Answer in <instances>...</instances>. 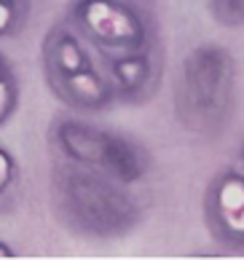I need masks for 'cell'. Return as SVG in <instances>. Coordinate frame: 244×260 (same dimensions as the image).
I'll list each match as a JSON object with an SVG mask.
<instances>
[{"instance_id": "6da1fadb", "label": "cell", "mask_w": 244, "mask_h": 260, "mask_svg": "<svg viewBox=\"0 0 244 260\" xmlns=\"http://www.w3.org/2000/svg\"><path fill=\"white\" fill-rule=\"evenodd\" d=\"M51 204L73 234L89 239H118L142 220L124 182L65 158H56L51 169Z\"/></svg>"}, {"instance_id": "7a4b0ae2", "label": "cell", "mask_w": 244, "mask_h": 260, "mask_svg": "<svg viewBox=\"0 0 244 260\" xmlns=\"http://www.w3.org/2000/svg\"><path fill=\"white\" fill-rule=\"evenodd\" d=\"M236 59L220 43H199L182 56L174 78V115L185 132L215 137L233 113Z\"/></svg>"}, {"instance_id": "3957f363", "label": "cell", "mask_w": 244, "mask_h": 260, "mask_svg": "<svg viewBox=\"0 0 244 260\" xmlns=\"http://www.w3.org/2000/svg\"><path fill=\"white\" fill-rule=\"evenodd\" d=\"M48 137L59 158L102 172L124 185H134L148 177V150L126 134L100 129L81 118H70V115H59L54 118Z\"/></svg>"}, {"instance_id": "277c9868", "label": "cell", "mask_w": 244, "mask_h": 260, "mask_svg": "<svg viewBox=\"0 0 244 260\" xmlns=\"http://www.w3.org/2000/svg\"><path fill=\"white\" fill-rule=\"evenodd\" d=\"M73 27L105 51L153 49V27L137 8L124 0H75L70 6Z\"/></svg>"}, {"instance_id": "5b68a950", "label": "cell", "mask_w": 244, "mask_h": 260, "mask_svg": "<svg viewBox=\"0 0 244 260\" xmlns=\"http://www.w3.org/2000/svg\"><path fill=\"white\" fill-rule=\"evenodd\" d=\"M204 223L209 236L231 252H244V172L223 169L204 190Z\"/></svg>"}, {"instance_id": "8992f818", "label": "cell", "mask_w": 244, "mask_h": 260, "mask_svg": "<svg viewBox=\"0 0 244 260\" xmlns=\"http://www.w3.org/2000/svg\"><path fill=\"white\" fill-rule=\"evenodd\" d=\"M107 70H110L115 97L126 102H142L156 89V81H159V59H156L153 49L115 54L107 59Z\"/></svg>"}, {"instance_id": "52a82bcc", "label": "cell", "mask_w": 244, "mask_h": 260, "mask_svg": "<svg viewBox=\"0 0 244 260\" xmlns=\"http://www.w3.org/2000/svg\"><path fill=\"white\" fill-rule=\"evenodd\" d=\"M41 54H43V73H46L48 83L70 78V75H78L83 70L97 67L92 62L89 51L83 49L81 38H78L73 30L62 27V24H54L51 30L46 32Z\"/></svg>"}, {"instance_id": "ba28073f", "label": "cell", "mask_w": 244, "mask_h": 260, "mask_svg": "<svg viewBox=\"0 0 244 260\" xmlns=\"http://www.w3.org/2000/svg\"><path fill=\"white\" fill-rule=\"evenodd\" d=\"M48 86H51V91L56 94V100L65 102L67 108H75V110H105V108H110L113 100H115L113 83L107 81L97 67L83 70L78 75H70V78L54 81Z\"/></svg>"}, {"instance_id": "9c48e42d", "label": "cell", "mask_w": 244, "mask_h": 260, "mask_svg": "<svg viewBox=\"0 0 244 260\" xmlns=\"http://www.w3.org/2000/svg\"><path fill=\"white\" fill-rule=\"evenodd\" d=\"M209 14L220 27H241L244 0H209Z\"/></svg>"}, {"instance_id": "30bf717a", "label": "cell", "mask_w": 244, "mask_h": 260, "mask_svg": "<svg viewBox=\"0 0 244 260\" xmlns=\"http://www.w3.org/2000/svg\"><path fill=\"white\" fill-rule=\"evenodd\" d=\"M24 27L22 0H0V38H11Z\"/></svg>"}, {"instance_id": "8fae6325", "label": "cell", "mask_w": 244, "mask_h": 260, "mask_svg": "<svg viewBox=\"0 0 244 260\" xmlns=\"http://www.w3.org/2000/svg\"><path fill=\"white\" fill-rule=\"evenodd\" d=\"M19 108V81L14 78V73L0 75V126L11 118Z\"/></svg>"}, {"instance_id": "7c38bea8", "label": "cell", "mask_w": 244, "mask_h": 260, "mask_svg": "<svg viewBox=\"0 0 244 260\" xmlns=\"http://www.w3.org/2000/svg\"><path fill=\"white\" fill-rule=\"evenodd\" d=\"M14 180H16V158L0 145V196L14 185Z\"/></svg>"}, {"instance_id": "4fadbf2b", "label": "cell", "mask_w": 244, "mask_h": 260, "mask_svg": "<svg viewBox=\"0 0 244 260\" xmlns=\"http://www.w3.org/2000/svg\"><path fill=\"white\" fill-rule=\"evenodd\" d=\"M8 257H14V249L8 247L6 242H0V260H8Z\"/></svg>"}, {"instance_id": "5bb4252c", "label": "cell", "mask_w": 244, "mask_h": 260, "mask_svg": "<svg viewBox=\"0 0 244 260\" xmlns=\"http://www.w3.org/2000/svg\"><path fill=\"white\" fill-rule=\"evenodd\" d=\"M11 73V67H8V62H6V56L0 54V75H8Z\"/></svg>"}, {"instance_id": "9a60e30c", "label": "cell", "mask_w": 244, "mask_h": 260, "mask_svg": "<svg viewBox=\"0 0 244 260\" xmlns=\"http://www.w3.org/2000/svg\"><path fill=\"white\" fill-rule=\"evenodd\" d=\"M241 158H244V145H241Z\"/></svg>"}, {"instance_id": "2e32d148", "label": "cell", "mask_w": 244, "mask_h": 260, "mask_svg": "<svg viewBox=\"0 0 244 260\" xmlns=\"http://www.w3.org/2000/svg\"><path fill=\"white\" fill-rule=\"evenodd\" d=\"M22 3H24V0H22Z\"/></svg>"}]
</instances>
